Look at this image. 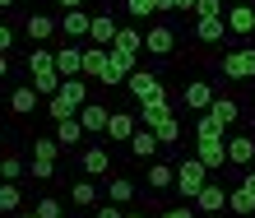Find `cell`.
Wrapping results in <instances>:
<instances>
[{
  "label": "cell",
  "mask_w": 255,
  "mask_h": 218,
  "mask_svg": "<svg viewBox=\"0 0 255 218\" xmlns=\"http://www.w3.org/2000/svg\"><path fill=\"white\" fill-rule=\"evenodd\" d=\"M23 65H28V79H33V89H37L42 98H56V93H61V70H56V51L33 47Z\"/></svg>",
  "instance_id": "6da1fadb"
},
{
  "label": "cell",
  "mask_w": 255,
  "mask_h": 218,
  "mask_svg": "<svg viewBox=\"0 0 255 218\" xmlns=\"http://www.w3.org/2000/svg\"><path fill=\"white\" fill-rule=\"evenodd\" d=\"M204 181H209V167L195 153H186L181 163H176V195H181V200H195V195L204 191Z\"/></svg>",
  "instance_id": "7a4b0ae2"
},
{
  "label": "cell",
  "mask_w": 255,
  "mask_h": 218,
  "mask_svg": "<svg viewBox=\"0 0 255 218\" xmlns=\"http://www.w3.org/2000/svg\"><path fill=\"white\" fill-rule=\"evenodd\" d=\"M223 79H232V84H242V79H255V47H232V51H223Z\"/></svg>",
  "instance_id": "3957f363"
},
{
  "label": "cell",
  "mask_w": 255,
  "mask_h": 218,
  "mask_svg": "<svg viewBox=\"0 0 255 218\" xmlns=\"http://www.w3.org/2000/svg\"><path fill=\"white\" fill-rule=\"evenodd\" d=\"M79 172L93 177V181L112 177V149H107V144H84V149H79Z\"/></svg>",
  "instance_id": "277c9868"
},
{
  "label": "cell",
  "mask_w": 255,
  "mask_h": 218,
  "mask_svg": "<svg viewBox=\"0 0 255 218\" xmlns=\"http://www.w3.org/2000/svg\"><path fill=\"white\" fill-rule=\"evenodd\" d=\"M134 70H139V56H134V51L107 47V79H102V84H107V89H112V84H126V79L134 75Z\"/></svg>",
  "instance_id": "5b68a950"
},
{
  "label": "cell",
  "mask_w": 255,
  "mask_h": 218,
  "mask_svg": "<svg viewBox=\"0 0 255 218\" xmlns=\"http://www.w3.org/2000/svg\"><path fill=\"white\" fill-rule=\"evenodd\" d=\"M126 89H130V98H134V103H148V98H167V93H162V79H158L148 65H139V70H134V75L126 79Z\"/></svg>",
  "instance_id": "8992f818"
},
{
  "label": "cell",
  "mask_w": 255,
  "mask_h": 218,
  "mask_svg": "<svg viewBox=\"0 0 255 218\" xmlns=\"http://www.w3.org/2000/svg\"><path fill=\"white\" fill-rule=\"evenodd\" d=\"M214 98H218V89H214L209 79L181 84V107H186V111H209V107H214Z\"/></svg>",
  "instance_id": "52a82bcc"
},
{
  "label": "cell",
  "mask_w": 255,
  "mask_h": 218,
  "mask_svg": "<svg viewBox=\"0 0 255 218\" xmlns=\"http://www.w3.org/2000/svg\"><path fill=\"white\" fill-rule=\"evenodd\" d=\"M195 209H200V218H214V214H223L228 209V186L223 181H204V191L190 200Z\"/></svg>",
  "instance_id": "ba28073f"
},
{
  "label": "cell",
  "mask_w": 255,
  "mask_h": 218,
  "mask_svg": "<svg viewBox=\"0 0 255 218\" xmlns=\"http://www.w3.org/2000/svg\"><path fill=\"white\" fill-rule=\"evenodd\" d=\"M195 158H200L209 172H223L228 167V135L223 139H195Z\"/></svg>",
  "instance_id": "9c48e42d"
},
{
  "label": "cell",
  "mask_w": 255,
  "mask_h": 218,
  "mask_svg": "<svg viewBox=\"0 0 255 218\" xmlns=\"http://www.w3.org/2000/svg\"><path fill=\"white\" fill-rule=\"evenodd\" d=\"M228 163H232V167H251V163H255V135H251V130L228 135Z\"/></svg>",
  "instance_id": "30bf717a"
},
{
  "label": "cell",
  "mask_w": 255,
  "mask_h": 218,
  "mask_svg": "<svg viewBox=\"0 0 255 218\" xmlns=\"http://www.w3.org/2000/svg\"><path fill=\"white\" fill-rule=\"evenodd\" d=\"M126 149H130V158L148 163V158H158V153H162V139H158V135H153L148 125H139V130L130 135V144H126Z\"/></svg>",
  "instance_id": "8fae6325"
},
{
  "label": "cell",
  "mask_w": 255,
  "mask_h": 218,
  "mask_svg": "<svg viewBox=\"0 0 255 218\" xmlns=\"http://www.w3.org/2000/svg\"><path fill=\"white\" fill-rule=\"evenodd\" d=\"M172 51H176V33L167 23H153L144 33V56H172Z\"/></svg>",
  "instance_id": "7c38bea8"
},
{
  "label": "cell",
  "mask_w": 255,
  "mask_h": 218,
  "mask_svg": "<svg viewBox=\"0 0 255 218\" xmlns=\"http://www.w3.org/2000/svg\"><path fill=\"white\" fill-rule=\"evenodd\" d=\"M37 89L33 84H19V89H9V116H19V121H28V116L37 111Z\"/></svg>",
  "instance_id": "4fadbf2b"
},
{
  "label": "cell",
  "mask_w": 255,
  "mask_h": 218,
  "mask_svg": "<svg viewBox=\"0 0 255 218\" xmlns=\"http://www.w3.org/2000/svg\"><path fill=\"white\" fill-rule=\"evenodd\" d=\"M223 37H232L228 33V14H223V19H195V42H200V47H218Z\"/></svg>",
  "instance_id": "5bb4252c"
},
{
  "label": "cell",
  "mask_w": 255,
  "mask_h": 218,
  "mask_svg": "<svg viewBox=\"0 0 255 218\" xmlns=\"http://www.w3.org/2000/svg\"><path fill=\"white\" fill-rule=\"evenodd\" d=\"M134 130H139V116L134 111H112V121H107V139L112 144H130Z\"/></svg>",
  "instance_id": "9a60e30c"
},
{
  "label": "cell",
  "mask_w": 255,
  "mask_h": 218,
  "mask_svg": "<svg viewBox=\"0 0 255 218\" xmlns=\"http://www.w3.org/2000/svg\"><path fill=\"white\" fill-rule=\"evenodd\" d=\"M23 33L33 37V47H42L51 33H61V19H51V14H28V19H23Z\"/></svg>",
  "instance_id": "2e32d148"
},
{
  "label": "cell",
  "mask_w": 255,
  "mask_h": 218,
  "mask_svg": "<svg viewBox=\"0 0 255 218\" xmlns=\"http://www.w3.org/2000/svg\"><path fill=\"white\" fill-rule=\"evenodd\" d=\"M228 33H232V37H251V33H255V5H246V0H242V5L228 9Z\"/></svg>",
  "instance_id": "e0dca14e"
},
{
  "label": "cell",
  "mask_w": 255,
  "mask_h": 218,
  "mask_svg": "<svg viewBox=\"0 0 255 218\" xmlns=\"http://www.w3.org/2000/svg\"><path fill=\"white\" fill-rule=\"evenodd\" d=\"M144 186H148V195H158V191H176V167H172V163H148Z\"/></svg>",
  "instance_id": "ac0fdd59"
},
{
  "label": "cell",
  "mask_w": 255,
  "mask_h": 218,
  "mask_svg": "<svg viewBox=\"0 0 255 218\" xmlns=\"http://www.w3.org/2000/svg\"><path fill=\"white\" fill-rule=\"evenodd\" d=\"M70 200H74V209H98L102 205V191H98L93 177H79V181L70 186Z\"/></svg>",
  "instance_id": "d6986e66"
},
{
  "label": "cell",
  "mask_w": 255,
  "mask_h": 218,
  "mask_svg": "<svg viewBox=\"0 0 255 218\" xmlns=\"http://www.w3.org/2000/svg\"><path fill=\"white\" fill-rule=\"evenodd\" d=\"M107 121H112V107H102V103L79 107V125L88 130V135H107Z\"/></svg>",
  "instance_id": "ffe728a7"
},
{
  "label": "cell",
  "mask_w": 255,
  "mask_h": 218,
  "mask_svg": "<svg viewBox=\"0 0 255 218\" xmlns=\"http://www.w3.org/2000/svg\"><path fill=\"white\" fill-rule=\"evenodd\" d=\"M84 135H88V130L79 125V116H70V121H56V139H61V149H84Z\"/></svg>",
  "instance_id": "44dd1931"
},
{
  "label": "cell",
  "mask_w": 255,
  "mask_h": 218,
  "mask_svg": "<svg viewBox=\"0 0 255 218\" xmlns=\"http://www.w3.org/2000/svg\"><path fill=\"white\" fill-rule=\"evenodd\" d=\"M88 28H93V14H84V5L61 14V33L65 37H88Z\"/></svg>",
  "instance_id": "7402d4cb"
},
{
  "label": "cell",
  "mask_w": 255,
  "mask_h": 218,
  "mask_svg": "<svg viewBox=\"0 0 255 218\" xmlns=\"http://www.w3.org/2000/svg\"><path fill=\"white\" fill-rule=\"evenodd\" d=\"M56 70H61V79L84 75V47H61L56 51Z\"/></svg>",
  "instance_id": "603a6c76"
},
{
  "label": "cell",
  "mask_w": 255,
  "mask_h": 218,
  "mask_svg": "<svg viewBox=\"0 0 255 218\" xmlns=\"http://www.w3.org/2000/svg\"><path fill=\"white\" fill-rule=\"evenodd\" d=\"M116 33H121V23H116L112 14H93V28H88V37H93L98 47H112Z\"/></svg>",
  "instance_id": "cb8c5ba5"
},
{
  "label": "cell",
  "mask_w": 255,
  "mask_h": 218,
  "mask_svg": "<svg viewBox=\"0 0 255 218\" xmlns=\"http://www.w3.org/2000/svg\"><path fill=\"white\" fill-rule=\"evenodd\" d=\"M84 75L88 79H107V47H98V42H93V47H84Z\"/></svg>",
  "instance_id": "d4e9b609"
},
{
  "label": "cell",
  "mask_w": 255,
  "mask_h": 218,
  "mask_svg": "<svg viewBox=\"0 0 255 218\" xmlns=\"http://www.w3.org/2000/svg\"><path fill=\"white\" fill-rule=\"evenodd\" d=\"M107 200H116V205H134V200H139V186H134L130 177H107Z\"/></svg>",
  "instance_id": "484cf974"
},
{
  "label": "cell",
  "mask_w": 255,
  "mask_h": 218,
  "mask_svg": "<svg viewBox=\"0 0 255 218\" xmlns=\"http://www.w3.org/2000/svg\"><path fill=\"white\" fill-rule=\"evenodd\" d=\"M228 209H232L237 218H251V214H255V191H246V186L237 181L232 191H228Z\"/></svg>",
  "instance_id": "4316f807"
},
{
  "label": "cell",
  "mask_w": 255,
  "mask_h": 218,
  "mask_svg": "<svg viewBox=\"0 0 255 218\" xmlns=\"http://www.w3.org/2000/svg\"><path fill=\"white\" fill-rule=\"evenodd\" d=\"M209 116H218V121L232 130L237 121H242V103H237V98H223V93H218V98H214V107H209Z\"/></svg>",
  "instance_id": "83f0119b"
},
{
  "label": "cell",
  "mask_w": 255,
  "mask_h": 218,
  "mask_svg": "<svg viewBox=\"0 0 255 218\" xmlns=\"http://www.w3.org/2000/svg\"><path fill=\"white\" fill-rule=\"evenodd\" d=\"M61 98H65V103H70L74 111H79V107H88V103H93V98H88V84H84L79 75H74V79H61Z\"/></svg>",
  "instance_id": "f1b7e54d"
},
{
  "label": "cell",
  "mask_w": 255,
  "mask_h": 218,
  "mask_svg": "<svg viewBox=\"0 0 255 218\" xmlns=\"http://www.w3.org/2000/svg\"><path fill=\"white\" fill-rule=\"evenodd\" d=\"M19 209H23V186L0 181V214H19Z\"/></svg>",
  "instance_id": "f546056e"
},
{
  "label": "cell",
  "mask_w": 255,
  "mask_h": 218,
  "mask_svg": "<svg viewBox=\"0 0 255 218\" xmlns=\"http://www.w3.org/2000/svg\"><path fill=\"white\" fill-rule=\"evenodd\" d=\"M162 116H172V103H167V98H148V103H139V121L144 125H158Z\"/></svg>",
  "instance_id": "4dcf8cb0"
},
{
  "label": "cell",
  "mask_w": 255,
  "mask_h": 218,
  "mask_svg": "<svg viewBox=\"0 0 255 218\" xmlns=\"http://www.w3.org/2000/svg\"><path fill=\"white\" fill-rule=\"evenodd\" d=\"M28 177V163L19 153H0V181H23Z\"/></svg>",
  "instance_id": "1f68e13d"
},
{
  "label": "cell",
  "mask_w": 255,
  "mask_h": 218,
  "mask_svg": "<svg viewBox=\"0 0 255 218\" xmlns=\"http://www.w3.org/2000/svg\"><path fill=\"white\" fill-rule=\"evenodd\" d=\"M223 135H228V125H223L218 116L200 111V121H195V139H223Z\"/></svg>",
  "instance_id": "d6a6232c"
},
{
  "label": "cell",
  "mask_w": 255,
  "mask_h": 218,
  "mask_svg": "<svg viewBox=\"0 0 255 218\" xmlns=\"http://www.w3.org/2000/svg\"><path fill=\"white\" fill-rule=\"evenodd\" d=\"M112 47H121V51H134V56H144V33H139L134 23H126L121 33H116V42H112Z\"/></svg>",
  "instance_id": "836d02e7"
},
{
  "label": "cell",
  "mask_w": 255,
  "mask_h": 218,
  "mask_svg": "<svg viewBox=\"0 0 255 218\" xmlns=\"http://www.w3.org/2000/svg\"><path fill=\"white\" fill-rule=\"evenodd\" d=\"M61 153H65V149H61V139H56V135H37V139H33V158H51V163H56Z\"/></svg>",
  "instance_id": "e575fe53"
},
{
  "label": "cell",
  "mask_w": 255,
  "mask_h": 218,
  "mask_svg": "<svg viewBox=\"0 0 255 218\" xmlns=\"http://www.w3.org/2000/svg\"><path fill=\"white\" fill-rule=\"evenodd\" d=\"M148 130H153L162 144H176V139H181V121H176V116H162V121H158V125H148Z\"/></svg>",
  "instance_id": "d590c367"
},
{
  "label": "cell",
  "mask_w": 255,
  "mask_h": 218,
  "mask_svg": "<svg viewBox=\"0 0 255 218\" xmlns=\"http://www.w3.org/2000/svg\"><path fill=\"white\" fill-rule=\"evenodd\" d=\"M47 116H51V121H70V116H79V111H74L65 98L56 93V98H47Z\"/></svg>",
  "instance_id": "8d00e7d4"
},
{
  "label": "cell",
  "mask_w": 255,
  "mask_h": 218,
  "mask_svg": "<svg viewBox=\"0 0 255 218\" xmlns=\"http://www.w3.org/2000/svg\"><path fill=\"white\" fill-rule=\"evenodd\" d=\"M33 209H37V218H65V205H61L56 195H42Z\"/></svg>",
  "instance_id": "74e56055"
},
{
  "label": "cell",
  "mask_w": 255,
  "mask_h": 218,
  "mask_svg": "<svg viewBox=\"0 0 255 218\" xmlns=\"http://www.w3.org/2000/svg\"><path fill=\"white\" fill-rule=\"evenodd\" d=\"M28 177H33V181H51L56 163H51V158H33V163H28Z\"/></svg>",
  "instance_id": "f35d334b"
},
{
  "label": "cell",
  "mask_w": 255,
  "mask_h": 218,
  "mask_svg": "<svg viewBox=\"0 0 255 218\" xmlns=\"http://www.w3.org/2000/svg\"><path fill=\"white\" fill-rule=\"evenodd\" d=\"M126 14L130 19H148V14H158V0H126Z\"/></svg>",
  "instance_id": "ab89813d"
},
{
  "label": "cell",
  "mask_w": 255,
  "mask_h": 218,
  "mask_svg": "<svg viewBox=\"0 0 255 218\" xmlns=\"http://www.w3.org/2000/svg\"><path fill=\"white\" fill-rule=\"evenodd\" d=\"M223 0H200V5H195V19H223Z\"/></svg>",
  "instance_id": "60d3db41"
},
{
  "label": "cell",
  "mask_w": 255,
  "mask_h": 218,
  "mask_svg": "<svg viewBox=\"0 0 255 218\" xmlns=\"http://www.w3.org/2000/svg\"><path fill=\"white\" fill-rule=\"evenodd\" d=\"M158 218H200V209H195L190 200H186V205H172V209H162Z\"/></svg>",
  "instance_id": "b9f144b4"
},
{
  "label": "cell",
  "mask_w": 255,
  "mask_h": 218,
  "mask_svg": "<svg viewBox=\"0 0 255 218\" xmlns=\"http://www.w3.org/2000/svg\"><path fill=\"white\" fill-rule=\"evenodd\" d=\"M93 218H126V205H116V200H107V205H98Z\"/></svg>",
  "instance_id": "7bdbcfd3"
},
{
  "label": "cell",
  "mask_w": 255,
  "mask_h": 218,
  "mask_svg": "<svg viewBox=\"0 0 255 218\" xmlns=\"http://www.w3.org/2000/svg\"><path fill=\"white\" fill-rule=\"evenodd\" d=\"M9 47H14V28L0 19V51H9Z\"/></svg>",
  "instance_id": "ee69618b"
},
{
  "label": "cell",
  "mask_w": 255,
  "mask_h": 218,
  "mask_svg": "<svg viewBox=\"0 0 255 218\" xmlns=\"http://www.w3.org/2000/svg\"><path fill=\"white\" fill-rule=\"evenodd\" d=\"M9 75V51H0V79Z\"/></svg>",
  "instance_id": "f6af8a7d"
},
{
  "label": "cell",
  "mask_w": 255,
  "mask_h": 218,
  "mask_svg": "<svg viewBox=\"0 0 255 218\" xmlns=\"http://www.w3.org/2000/svg\"><path fill=\"white\" fill-rule=\"evenodd\" d=\"M242 186H246V191H255V172L246 167V177H242Z\"/></svg>",
  "instance_id": "bcb514c9"
},
{
  "label": "cell",
  "mask_w": 255,
  "mask_h": 218,
  "mask_svg": "<svg viewBox=\"0 0 255 218\" xmlns=\"http://www.w3.org/2000/svg\"><path fill=\"white\" fill-rule=\"evenodd\" d=\"M56 5H61V9H79L84 0H56Z\"/></svg>",
  "instance_id": "7dc6e473"
},
{
  "label": "cell",
  "mask_w": 255,
  "mask_h": 218,
  "mask_svg": "<svg viewBox=\"0 0 255 218\" xmlns=\"http://www.w3.org/2000/svg\"><path fill=\"white\" fill-rule=\"evenodd\" d=\"M195 5H200V0H176V9H181V14H186V9H195Z\"/></svg>",
  "instance_id": "c3c4849f"
},
{
  "label": "cell",
  "mask_w": 255,
  "mask_h": 218,
  "mask_svg": "<svg viewBox=\"0 0 255 218\" xmlns=\"http://www.w3.org/2000/svg\"><path fill=\"white\" fill-rule=\"evenodd\" d=\"M167 9H176V0H158V14H167Z\"/></svg>",
  "instance_id": "681fc988"
},
{
  "label": "cell",
  "mask_w": 255,
  "mask_h": 218,
  "mask_svg": "<svg viewBox=\"0 0 255 218\" xmlns=\"http://www.w3.org/2000/svg\"><path fill=\"white\" fill-rule=\"evenodd\" d=\"M14 5H19V0H0V9H14Z\"/></svg>",
  "instance_id": "f907efd6"
},
{
  "label": "cell",
  "mask_w": 255,
  "mask_h": 218,
  "mask_svg": "<svg viewBox=\"0 0 255 218\" xmlns=\"http://www.w3.org/2000/svg\"><path fill=\"white\" fill-rule=\"evenodd\" d=\"M126 218H144V214H126Z\"/></svg>",
  "instance_id": "816d5d0a"
}]
</instances>
